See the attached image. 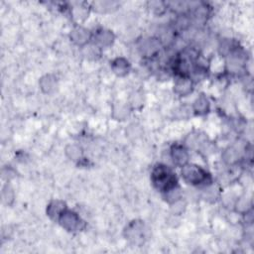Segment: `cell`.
I'll return each mask as SVG.
<instances>
[{"label": "cell", "mask_w": 254, "mask_h": 254, "mask_svg": "<svg viewBox=\"0 0 254 254\" xmlns=\"http://www.w3.org/2000/svg\"><path fill=\"white\" fill-rule=\"evenodd\" d=\"M184 175L187 180L192 184H198L205 178V173L195 166H190L184 170Z\"/></svg>", "instance_id": "2"}, {"label": "cell", "mask_w": 254, "mask_h": 254, "mask_svg": "<svg viewBox=\"0 0 254 254\" xmlns=\"http://www.w3.org/2000/svg\"><path fill=\"white\" fill-rule=\"evenodd\" d=\"M152 177L155 186L163 191L171 190L177 183L173 172L165 166H158L155 168Z\"/></svg>", "instance_id": "1"}]
</instances>
